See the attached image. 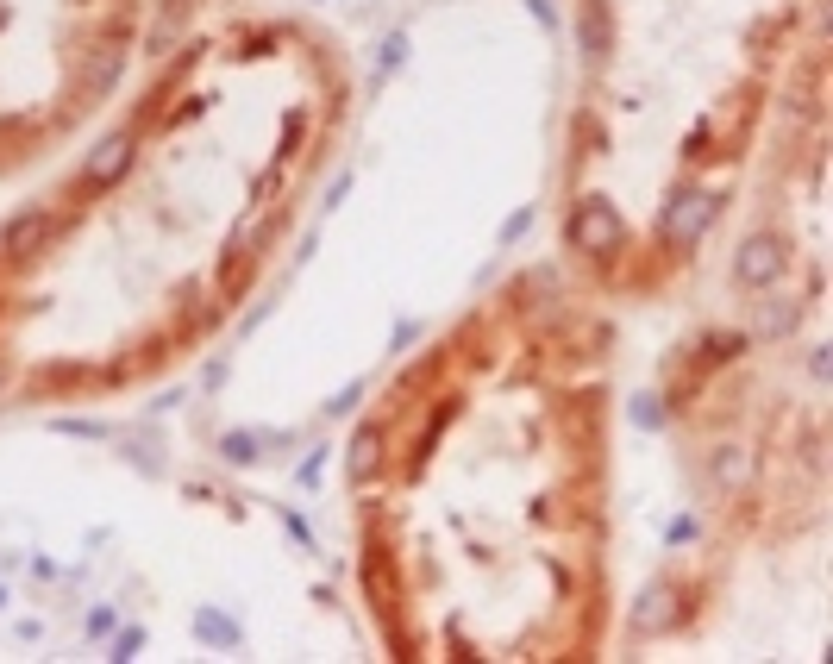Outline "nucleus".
<instances>
[{"label":"nucleus","mask_w":833,"mask_h":664,"mask_svg":"<svg viewBox=\"0 0 833 664\" xmlns=\"http://www.w3.org/2000/svg\"><path fill=\"white\" fill-rule=\"evenodd\" d=\"M614 239H621V220L608 213V201H583L570 213V245L577 251H608Z\"/></svg>","instance_id":"obj_1"},{"label":"nucleus","mask_w":833,"mask_h":664,"mask_svg":"<svg viewBox=\"0 0 833 664\" xmlns=\"http://www.w3.org/2000/svg\"><path fill=\"white\" fill-rule=\"evenodd\" d=\"M51 239H57V213H51V207H38V213H26V220H13L7 232H0V251H13V257H38Z\"/></svg>","instance_id":"obj_2"},{"label":"nucleus","mask_w":833,"mask_h":664,"mask_svg":"<svg viewBox=\"0 0 833 664\" xmlns=\"http://www.w3.org/2000/svg\"><path fill=\"white\" fill-rule=\"evenodd\" d=\"M708 213H714V201H708V195H683L671 213H664V232H671L677 245H689V239H696V232L708 226Z\"/></svg>","instance_id":"obj_3"},{"label":"nucleus","mask_w":833,"mask_h":664,"mask_svg":"<svg viewBox=\"0 0 833 664\" xmlns=\"http://www.w3.org/2000/svg\"><path fill=\"white\" fill-rule=\"evenodd\" d=\"M783 270V251H777V239H752L746 251H740V282H771Z\"/></svg>","instance_id":"obj_4"},{"label":"nucleus","mask_w":833,"mask_h":664,"mask_svg":"<svg viewBox=\"0 0 833 664\" xmlns=\"http://www.w3.org/2000/svg\"><path fill=\"white\" fill-rule=\"evenodd\" d=\"M126 163H132V138L119 132V138H107V145L88 157V182H113L119 170H126Z\"/></svg>","instance_id":"obj_5"},{"label":"nucleus","mask_w":833,"mask_h":664,"mask_svg":"<svg viewBox=\"0 0 833 664\" xmlns=\"http://www.w3.org/2000/svg\"><path fill=\"white\" fill-rule=\"evenodd\" d=\"M376 458H383V433H376V426H364V433L351 439V477H370Z\"/></svg>","instance_id":"obj_6"},{"label":"nucleus","mask_w":833,"mask_h":664,"mask_svg":"<svg viewBox=\"0 0 833 664\" xmlns=\"http://www.w3.org/2000/svg\"><path fill=\"white\" fill-rule=\"evenodd\" d=\"M113 76H119V63H113L107 51H101V57L88 63V88H113Z\"/></svg>","instance_id":"obj_7"},{"label":"nucleus","mask_w":833,"mask_h":664,"mask_svg":"<svg viewBox=\"0 0 833 664\" xmlns=\"http://www.w3.org/2000/svg\"><path fill=\"white\" fill-rule=\"evenodd\" d=\"M0 383H7V364H0Z\"/></svg>","instance_id":"obj_8"}]
</instances>
